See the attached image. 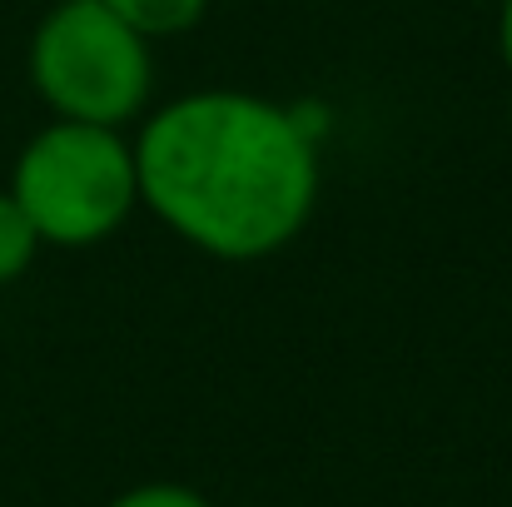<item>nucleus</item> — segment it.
I'll return each mask as SVG.
<instances>
[{
    "mask_svg": "<svg viewBox=\"0 0 512 507\" xmlns=\"http://www.w3.org/2000/svg\"><path fill=\"white\" fill-rule=\"evenodd\" d=\"M135 169L140 204L224 264L289 249L319 204L309 125L249 90H194L160 105L135 140Z\"/></svg>",
    "mask_w": 512,
    "mask_h": 507,
    "instance_id": "nucleus-1",
    "label": "nucleus"
},
{
    "mask_svg": "<svg viewBox=\"0 0 512 507\" xmlns=\"http://www.w3.org/2000/svg\"><path fill=\"white\" fill-rule=\"evenodd\" d=\"M10 194L30 214L40 244L95 249L120 234L140 204L135 145L105 125L50 120L15 155Z\"/></svg>",
    "mask_w": 512,
    "mask_h": 507,
    "instance_id": "nucleus-2",
    "label": "nucleus"
},
{
    "mask_svg": "<svg viewBox=\"0 0 512 507\" xmlns=\"http://www.w3.org/2000/svg\"><path fill=\"white\" fill-rule=\"evenodd\" d=\"M30 85L55 120L125 130L155 90L150 40L100 0H55L30 35Z\"/></svg>",
    "mask_w": 512,
    "mask_h": 507,
    "instance_id": "nucleus-3",
    "label": "nucleus"
},
{
    "mask_svg": "<svg viewBox=\"0 0 512 507\" xmlns=\"http://www.w3.org/2000/svg\"><path fill=\"white\" fill-rule=\"evenodd\" d=\"M100 5L115 10L140 40H174L194 30L209 10V0H100Z\"/></svg>",
    "mask_w": 512,
    "mask_h": 507,
    "instance_id": "nucleus-4",
    "label": "nucleus"
},
{
    "mask_svg": "<svg viewBox=\"0 0 512 507\" xmlns=\"http://www.w3.org/2000/svg\"><path fill=\"white\" fill-rule=\"evenodd\" d=\"M45 244H40V234H35V224H30V214L15 204V194L10 189H0V289L5 284H15L30 264H35V254H40Z\"/></svg>",
    "mask_w": 512,
    "mask_h": 507,
    "instance_id": "nucleus-5",
    "label": "nucleus"
},
{
    "mask_svg": "<svg viewBox=\"0 0 512 507\" xmlns=\"http://www.w3.org/2000/svg\"><path fill=\"white\" fill-rule=\"evenodd\" d=\"M105 507H209V498L184 483H140V488H125L120 498H110Z\"/></svg>",
    "mask_w": 512,
    "mask_h": 507,
    "instance_id": "nucleus-6",
    "label": "nucleus"
},
{
    "mask_svg": "<svg viewBox=\"0 0 512 507\" xmlns=\"http://www.w3.org/2000/svg\"><path fill=\"white\" fill-rule=\"evenodd\" d=\"M498 50L512 70V0H503V10H498Z\"/></svg>",
    "mask_w": 512,
    "mask_h": 507,
    "instance_id": "nucleus-7",
    "label": "nucleus"
}]
</instances>
